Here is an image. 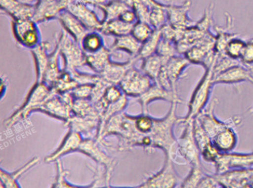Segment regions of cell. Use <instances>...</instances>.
<instances>
[{
  "label": "cell",
  "instance_id": "obj_1",
  "mask_svg": "<svg viewBox=\"0 0 253 188\" xmlns=\"http://www.w3.org/2000/svg\"><path fill=\"white\" fill-rule=\"evenodd\" d=\"M181 102L180 98H176L171 102L169 110L165 117L155 118L153 129L149 135V139L152 145V151L160 149L165 155L171 157L175 160V148L177 139L174 136V129L179 124L180 118L177 115V105Z\"/></svg>",
  "mask_w": 253,
  "mask_h": 188
},
{
  "label": "cell",
  "instance_id": "obj_2",
  "mask_svg": "<svg viewBox=\"0 0 253 188\" xmlns=\"http://www.w3.org/2000/svg\"><path fill=\"white\" fill-rule=\"evenodd\" d=\"M215 61L216 60L211 66L206 68L202 78L197 84L196 87L191 95L190 100L188 104L187 113L186 116L180 118L179 124H184V123L194 121V119L208 105L211 97V90L214 86H215L214 84V66Z\"/></svg>",
  "mask_w": 253,
  "mask_h": 188
},
{
  "label": "cell",
  "instance_id": "obj_3",
  "mask_svg": "<svg viewBox=\"0 0 253 188\" xmlns=\"http://www.w3.org/2000/svg\"><path fill=\"white\" fill-rule=\"evenodd\" d=\"M52 93V89L45 83L35 82L23 104L8 119L5 120V125L11 128L16 124L26 120L32 112H39L40 108Z\"/></svg>",
  "mask_w": 253,
  "mask_h": 188
},
{
  "label": "cell",
  "instance_id": "obj_4",
  "mask_svg": "<svg viewBox=\"0 0 253 188\" xmlns=\"http://www.w3.org/2000/svg\"><path fill=\"white\" fill-rule=\"evenodd\" d=\"M57 42L60 47V55L64 61V70L71 72L87 66L85 54L81 44L65 31L59 35Z\"/></svg>",
  "mask_w": 253,
  "mask_h": 188
},
{
  "label": "cell",
  "instance_id": "obj_5",
  "mask_svg": "<svg viewBox=\"0 0 253 188\" xmlns=\"http://www.w3.org/2000/svg\"><path fill=\"white\" fill-rule=\"evenodd\" d=\"M13 36L23 48L32 50L42 43L38 23L33 19H19L11 21Z\"/></svg>",
  "mask_w": 253,
  "mask_h": 188
},
{
  "label": "cell",
  "instance_id": "obj_6",
  "mask_svg": "<svg viewBox=\"0 0 253 188\" xmlns=\"http://www.w3.org/2000/svg\"><path fill=\"white\" fill-rule=\"evenodd\" d=\"M183 124V130L176 145L175 160L180 158L190 165L201 164V152L194 137L193 121Z\"/></svg>",
  "mask_w": 253,
  "mask_h": 188
},
{
  "label": "cell",
  "instance_id": "obj_7",
  "mask_svg": "<svg viewBox=\"0 0 253 188\" xmlns=\"http://www.w3.org/2000/svg\"><path fill=\"white\" fill-rule=\"evenodd\" d=\"M74 100L75 97L71 93L57 94L52 90L49 97L40 108L39 112L66 123L73 115Z\"/></svg>",
  "mask_w": 253,
  "mask_h": 188
},
{
  "label": "cell",
  "instance_id": "obj_8",
  "mask_svg": "<svg viewBox=\"0 0 253 188\" xmlns=\"http://www.w3.org/2000/svg\"><path fill=\"white\" fill-rule=\"evenodd\" d=\"M217 104V99L211 100L207 107L196 117L201 127L205 130L206 133L211 138V140L214 136L220 133L223 129L227 127H236L241 122V119L235 116L229 118L226 121H220L216 117L214 111Z\"/></svg>",
  "mask_w": 253,
  "mask_h": 188
},
{
  "label": "cell",
  "instance_id": "obj_9",
  "mask_svg": "<svg viewBox=\"0 0 253 188\" xmlns=\"http://www.w3.org/2000/svg\"><path fill=\"white\" fill-rule=\"evenodd\" d=\"M174 160L171 157L165 155V162L158 173L149 176L141 185L140 188H173L180 185V176L174 168Z\"/></svg>",
  "mask_w": 253,
  "mask_h": 188
},
{
  "label": "cell",
  "instance_id": "obj_10",
  "mask_svg": "<svg viewBox=\"0 0 253 188\" xmlns=\"http://www.w3.org/2000/svg\"><path fill=\"white\" fill-rule=\"evenodd\" d=\"M155 81L141 69L132 67L126 74L119 87L126 95L138 98L153 85Z\"/></svg>",
  "mask_w": 253,
  "mask_h": 188
},
{
  "label": "cell",
  "instance_id": "obj_11",
  "mask_svg": "<svg viewBox=\"0 0 253 188\" xmlns=\"http://www.w3.org/2000/svg\"><path fill=\"white\" fill-rule=\"evenodd\" d=\"M78 152L89 157L96 164L103 166L106 169L108 180L111 182L118 161L101 149L100 142L97 141L95 138L84 139Z\"/></svg>",
  "mask_w": 253,
  "mask_h": 188
},
{
  "label": "cell",
  "instance_id": "obj_12",
  "mask_svg": "<svg viewBox=\"0 0 253 188\" xmlns=\"http://www.w3.org/2000/svg\"><path fill=\"white\" fill-rule=\"evenodd\" d=\"M214 173H222L232 170L253 167V151L247 153L221 152L214 164Z\"/></svg>",
  "mask_w": 253,
  "mask_h": 188
},
{
  "label": "cell",
  "instance_id": "obj_13",
  "mask_svg": "<svg viewBox=\"0 0 253 188\" xmlns=\"http://www.w3.org/2000/svg\"><path fill=\"white\" fill-rule=\"evenodd\" d=\"M242 82H248L253 85V66H246L241 61L238 64L228 68L214 77V85H231Z\"/></svg>",
  "mask_w": 253,
  "mask_h": 188
},
{
  "label": "cell",
  "instance_id": "obj_14",
  "mask_svg": "<svg viewBox=\"0 0 253 188\" xmlns=\"http://www.w3.org/2000/svg\"><path fill=\"white\" fill-rule=\"evenodd\" d=\"M68 10L75 16L89 31L100 32L103 20L97 17L91 5L82 0H73Z\"/></svg>",
  "mask_w": 253,
  "mask_h": 188
},
{
  "label": "cell",
  "instance_id": "obj_15",
  "mask_svg": "<svg viewBox=\"0 0 253 188\" xmlns=\"http://www.w3.org/2000/svg\"><path fill=\"white\" fill-rule=\"evenodd\" d=\"M192 4V0H185L181 5L167 4L169 24L179 30H185L195 26L196 23L191 20L188 14Z\"/></svg>",
  "mask_w": 253,
  "mask_h": 188
},
{
  "label": "cell",
  "instance_id": "obj_16",
  "mask_svg": "<svg viewBox=\"0 0 253 188\" xmlns=\"http://www.w3.org/2000/svg\"><path fill=\"white\" fill-rule=\"evenodd\" d=\"M0 9L11 20L33 19L35 3L25 0H0Z\"/></svg>",
  "mask_w": 253,
  "mask_h": 188
},
{
  "label": "cell",
  "instance_id": "obj_17",
  "mask_svg": "<svg viewBox=\"0 0 253 188\" xmlns=\"http://www.w3.org/2000/svg\"><path fill=\"white\" fill-rule=\"evenodd\" d=\"M220 188H248L249 179L253 175V167L232 170L222 173H214Z\"/></svg>",
  "mask_w": 253,
  "mask_h": 188
},
{
  "label": "cell",
  "instance_id": "obj_18",
  "mask_svg": "<svg viewBox=\"0 0 253 188\" xmlns=\"http://www.w3.org/2000/svg\"><path fill=\"white\" fill-rule=\"evenodd\" d=\"M177 90L169 91L161 87L158 83H154L153 85L141 96L138 97V102L141 106L142 113L149 114V106L155 100H162L172 102L174 99L178 98Z\"/></svg>",
  "mask_w": 253,
  "mask_h": 188
},
{
  "label": "cell",
  "instance_id": "obj_19",
  "mask_svg": "<svg viewBox=\"0 0 253 188\" xmlns=\"http://www.w3.org/2000/svg\"><path fill=\"white\" fill-rule=\"evenodd\" d=\"M84 139V136L81 133L69 130V132L65 136L59 147L52 153L47 155L44 161L48 164L54 163L65 155H67L71 152H78V149Z\"/></svg>",
  "mask_w": 253,
  "mask_h": 188
},
{
  "label": "cell",
  "instance_id": "obj_20",
  "mask_svg": "<svg viewBox=\"0 0 253 188\" xmlns=\"http://www.w3.org/2000/svg\"><path fill=\"white\" fill-rule=\"evenodd\" d=\"M138 60L137 57H131L125 63H117L111 60L99 75L109 84L119 85L127 72L134 67V63Z\"/></svg>",
  "mask_w": 253,
  "mask_h": 188
},
{
  "label": "cell",
  "instance_id": "obj_21",
  "mask_svg": "<svg viewBox=\"0 0 253 188\" xmlns=\"http://www.w3.org/2000/svg\"><path fill=\"white\" fill-rule=\"evenodd\" d=\"M57 20L60 22L65 32L78 44H81L84 37L91 32L68 9L62 11Z\"/></svg>",
  "mask_w": 253,
  "mask_h": 188
},
{
  "label": "cell",
  "instance_id": "obj_22",
  "mask_svg": "<svg viewBox=\"0 0 253 188\" xmlns=\"http://www.w3.org/2000/svg\"><path fill=\"white\" fill-rule=\"evenodd\" d=\"M191 63L184 55L177 54L167 60L161 72L168 78L173 88L177 89V83L183 77L185 70Z\"/></svg>",
  "mask_w": 253,
  "mask_h": 188
},
{
  "label": "cell",
  "instance_id": "obj_23",
  "mask_svg": "<svg viewBox=\"0 0 253 188\" xmlns=\"http://www.w3.org/2000/svg\"><path fill=\"white\" fill-rule=\"evenodd\" d=\"M39 162L40 158L34 157L15 171L8 172L2 168L0 169V187L7 188H21V185L19 183V179L35 165L39 164Z\"/></svg>",
  "mask_w": 253,
  "mask_h": 188
},
{
  "label": "cell",
  "instance_id": "obj_24",
  "mask_svg": "<svg viewBox=\"0 0 253 188\" xmlns=\"http://www.w3.org/2000/svg\"><path fill=\"white\" fill-rule=\"evenodd\" d=\"M65 125L69 130L78 132L84 136H89V134L95 132L97 133L100 118L95 117H81L72 115V117L65 123Z\"/></svg>",
  "mask_w": 253,
  "mask_h": 188
},
{
  "label": "cell",
  "instance_id": "obj_25",
  "mask_svg": "<svg viewBox=\"0 0 253 188\" xmlns=\"http://www.w3.org/2000/svg\"><path fill=\"white\" fill-rule=\"evenodd\" d=\"M51 44L49 42H42L38 47L31 50L36 69V82H43L44 75L49 60Z\"/></svg>",
  "mask_w": 253,
  "mask_h": 188
},
{
  "label": "cell",
  "instance_id": "obj_26",
  "mask_svg": "<svg viewBox=\"0 0 253 188\" xmlns=\"http://www.w3.org/2000/svg\"><path fill=\"white\" fill-rule=\"evenodd\" d=\"M212 141L220 152H233L238 143V136L235 127H227L223 129L214 136Z\"/></svg>",
  "mask_w": 253,
  "mask_h": 188
},
{
  "label": "cell",
  "instance_id": "obj_27",
  "mask_svg": "<svg viewBox=\"0 0 253 188\" xmlns=\"http://www.w3.org/2000/svg\"><path fill=\"white\" fill-rule=\"evenodd\" d=\"M141 47V43L139 42L131 34H128L115 38L109 50L112 54L116 51H123L128 53L131 57H137Z\"/></svg>",
  "mask_w": 253,
  "mask_h": 188
},
{
  "label": "cell",
  "instance_id": "obj_28",
  "mask_svg": "<svg viewBox=\"0 0 253 188\" xmlns=\"http://www.w3.org/2000/svg\"><path fill=\"white\" fill-rule=\"evenodd\" d=\"M60 47L57 41L55 47L50 53L49 60L43 78V82L51 88L63 72V69L60 68Z\"/></svg>",
  "mask_w": 253,
  "mask_h": 188
},
{
  "label": "cell",
  "instance_id": "obj_29",
  "mask_svg": "<svg viewBox=\"0 0 253 188\" xmlns=\"http://www.w3.org/2000/svg\"><path fill=\"white\" fill-rule=\"evenodd\" d=\"M103 13V22L118 19L129 8H132L130 0H111L107 3L99 5Z\"/></svg>",
  "mask_w": 253,
  "mask_h": 188
},
{
  "label": "cell",
  "instance_id": "obj_30",
  "mask_svg": "<svg viewBox=\"0 0 253 188\" xmlns=\"http://www.w3.org/2000/svg\"><path fill=\"white\" fill-rule=\"evenodd\" d=\"M85 54L87 66L94 73L100 75L103 72V69L107 66L108 63L111 61L112 52H111L109 48L105 47L97 52Z\"/></svg>",
  "mask_w": 253,
  "mask_h": 188
},
{
  "label": "cell",
  "instance_id": "obj_31",
  "mask_svg": "<svg viewBox=\"0 0 253 188\" xmlns=\"http://www.w3.org/2000/svg\"><path fill=\"white\" fill-rule=\"evenodd\" d=\"M127 97L128 96L124 94L119 100L115 102V103H111L103 110V112L100 115V125H99L96 138L98 137L101 134L105 126L106 125L108 121L112 117L115 116V115L120 113V112H123V111H125V109H126L128 105V100Z\"/></svg>",
  "mask_w": 253,
  "mask_h": 188
},
{
  "label": "cell",
  "instance_id": "obj_32",
  "mask_svg": "<svg viewBox=\"0 0 253 188\" xmlns=\"http://www.w3.org/2000/svg\"><path fill=\"white\" fill-rule=\"evenodd\" d=\"M133 26L134 25L126 23L120 18L114 19L109 21L103 22V27L100 32L107 36L117 38L131 34Z\"/></svg>",
  "mask_w": 253,
  "mask_h": 188
},
{
  "label": "cell",
  "instance_id": "obj_33",
  "mask_svg": "<svg viewBox=\"0 0 253 188\" xmlns=\"http://www.w3.org/2000/svg\"><path fill=\"white\" fill-rule=\"evenodd\" d=\"M168 60L159 54H155L142 60L141 70L150 77L154 81L158 80V76Z\"/></svg>",
  "mask_w": 253,
  "mask_h": 188
},
{
  "label": "cell",
  "instance_id": "obj_34",
  "mask_svg": "<svg viewBox=\"0 0 253 188\" xmlns=\"http://www.w3.org/2000/svg\"><path fill=\"white\" fill-rule=\"evenodd\" d=\"M81 48L85 54L95 53L105 47L104 39L97 31L88 32L81 42Z\"/></svg>",
  "mask_w": 253,
  "mask_h": 188
},
{
  "label": "cell",
  "instance_id": "obj_35",
  "mask_svg": "<svg viewBox=\"0 0 253 188\" xmlns=\"http://www.w3.org/2000/svg\"><path fill=\"white\" fill-rule=\"evenodd\" d=\"M74 115L81 117L100 118V113L90 99H75L72 104Z\"/></svg>",
  "mask_w": 253,
  "mask_h": 188
},
{
  "label": "cell",
  "instance_id": "obj_36",
  "mask_svg": "<svg viewBox=\"0 0 253 188\" xmlns=\"http://www.w3.org/2000/svg\"><path fill=\"white\" fill-rule=\"evenodd\" d=\"M168 23L167 4L158 2L152 7L149 13V23L154 29H161Z\"/></svg>",
  "mask_w": 253,
  "mask_h": 188
},
{
  "label": "cell",
  "instance_id": "obj_37",
  "mask_svg": "<svg viewBox=\"0 0 253 188\" xmlns=\"http://www.w3.org/2000/svg\"><path fill=\"white\" fill-rule=\"evenodd\" d=\"M161 38H162V33L161 29H155L150 38L142 44L141 48L137 57V59L139 60H142L149 56L156 54Z\"/></svg>",
  "mask_w": 253,
  "mask_h": 188
},
{
  "label": "cell",
  "instance_id": "obj_38",
  "mask_svg": "<svg viewBox=\"0 0 253 188\" xmlns=\"http://www.w3.org/2000/svg\"><path fill=\"white\" fill-rule=\"evenodd\" d=\"M124 92L121 90L119 85L111 84L106 88L104 94L100 102L95 104L96 107L100 112V115L105 109L111 103L119 100L124 95Z\"/></svg>",
  "mask_w": 253,
  "mask_h": 188
},
{
  "label": "cell",
  "instance_id": "obj_39",
  "mask_svg": "<svg viewBox=\"0 0 253 188\" xmlns=\"http://www.w3.org/2000/svg\"><path fill=\"white\" fill-rule=\"evenodd\" d=\"M189 173L180 182V188H198L201 181L207 173L204 171L202 164H192Z\"/></svg>",
  "mask_w": 253,
  "mask_h": 188
},
{
  "label": "cell",
  "instance_id": "obj_40",
  "mask_svg": "<svg viewBox=\"0 0 253 188\" xmlns=\"http://www.w3.org/2000/svg\"><path fill=\"white\" fill-rule=\"evenodd\" d=\"M78 86L79 84L72 78L71 74L63 69V73L51 89L57 94H64L73 91Z\"/></svg>",
  "mask_w": 253,
  "mask_h": 188
},
{
  "label": "cell",
  "instance_id": "obj_41",
  "mask_svg": "<svg viewBox=\"0 0 253 188\" xmlns=\"http://www.w3.org/2000/svg\"><path fill=\"white\" fill-rule=\"evenodd\" d=\"M56 170H57V174H56L55 180L52 185V188H89V185L80 186V185H75L73 184L69 183L67 181V176H69V170H66L63 167L62 163L61 158L55 161Z\"/></svg>",
  "mask_w": 253,
  "mask_h": 188
},
{
  "label": "cell",
  "instance_id": "obj_42",
  "mask_svg": "<svg viewBox=\"0 0 253 188\" xmlns=\"http://www.w3.org/2000/svg\"><path fill=\"white\" fill-rule=\"evenodd\" d=\"M215 31L217 35L215 36V44H214V50L217 54L225 55V48L229 44V41L233 38H238V34L231 33L227 32L226 29H223L219 26H215Z\"/></svg>",
  "mask_w": 253,
  "mask_h": 188
},
{
  "label": "cell",
  "instance_id": "obj_43",
  "mask_svg": "<svg viewBox=\"0 0 253 188\" xmlns=\"http://www.w3.org/2000/svg\"><path fill=\"white\" fill-rule=\"evenodd\" d=\"M154 31H155V29L152 27L149 23L138 20L133 26L131 34L139 42L143 44L145 41H147L150 38Z\"/></svg>",
  "mask_w": 253,
  "mask_h": 188
},
{
  "label": "cell",
  "instance_id": "obj_44",
  "mask_svg": "<svg viewBox=\"0 0 253 188\" xmlns=\"http://www.w3.org/2000/svg\"><path fill=\"white\" fill-rule=\"evenodd\" d=\"M246 42L241 38H235L231 40L225 48V55L233 60H240Z\"/></svg>",
  "mask_w": 253,
  "mask_h": 188
},
{
  "label": "cell",
  "instance_id": "obj_45",
  "mask_svg": "<svg viewBox=\"0 0 253 188\" xmlns=\"http://www.w3.org/2000/svg\"><path fill=\"white\" fill-rule=\"evenodd\" d=\"M156 53L167 60L179 54L176 43L164 38H161Z\"/></svg>",
  "mask_w": 253,
  "mask_h": 188
},
{
  "label": "cell",
  "instance_id": "obj_46",
  "mask_svg": "<svg viewBox=\"0 0 253 188\" xmlns=\"http://www.w3.org/2000/svg\"><path fill=\"white\" fill-rule=\"evenodd\" d=\"M200 152H201V158L206 162L210 163L213 165L217 161L219 155L221 153L216 147L213 141L204 146Z\"/></svg>",
  "mask_w": 253,
  "mask_h": 188
},
{
  "label": "cell",
  "instance_id": "obj_47",
  "mask_svg": "<svg viewBox=\"0 0 253 188\" xmlns=\"http://www.w3.org/2000/svg\"><path fill=\"white\" fill-rule=\"evenodd\" d=\"M94 84L79 85L73 91L71 92V93L75 99H90Z\"/></svg>",
  "mask_w": 253,
  "mask_h": 188
},
{
  "label": "cell",
  "instance_id": "obj_48",
  "mask_svg": "<svg viewBox=\"0 0 253 188\" xmlns=\"http://www.w3.org/2000/svg\"><path fill=\"white\" fill-rule=\"evenodd\" d=\"M240 61L246 66H253V41L251 40L246 43L245 47L240 57Z\"/></svg>",
  "mask_w": 253,
  "mask_h": 188
},
{
  "label": "cell",
  "instance_id": "obj_49",
  "mask_svg": "<svg viewBox=\"0 0 253 188\" xmlns=\"http://www.w3.org/2000/svg\"><path fill=\"white\" fill-rule=\"evenodd\" d=\"M198 188H220L215 175L207 173L198 185Z\"/></svg>",
  "mask_w": 253,
  "mask_h": 188
},
{
  "label": "cell",
  "instance_id": "obj_50",
  "mask_svg": "<svg viewBox=\"0 0 253 188\" xmlns=\"http://www.w3.org/2000/svg\"><path fill=\"white\" fill-rule=\"evenodd\" d=\"M121 20H124L126 23L129 24L134 25L138 21V17L136 14L134 10L132 8L126 11L121 17H119Z\"/></svg>",
  "mask_w": 253,
  "mask_h": 188
},
{
  "label": "cell",
  "instance_id": "obj_51",
  "mask_svg": "<svg viewBox=\"0 0 253 188\" xmlns=\"http://www.w3.org/2000/svg\"><path fill=\"white\" fill-rule=\"evenodd\" d=\"M7 87H8L7 79L2 77V79H1V98L2 99L3 98L5 93H6Z\"/></svg>",
  "mask_w": 253,
  "mask_h": 188
},
{
  "label": "cell",
  "instance_id": "obj_52",
  "mask_svg": "<svg viewBox=\"0 0 253 188\" xmlns=\"http://www.w3.org/2000/svg\"><path fill=\"white\" fill-rule=\"evenodd\" d=\"M248 188H253V175L249 179Z\"/></svg>",
  "mask_w": 253,
  "mask_h": 188
},
{
  "label": "cell",
  "instance_id": "obj_53",
  "mask_svg": "<svg viewBox=\"0 0 253 188\" xmlns=\"http://www.w3.org/2000/svg\"><path fill=\"white\" fill-rule=\"evenodd\" d=\"M251 41H253V38H252Z\"/></svg>",
  "mask_w": 253,
  "mask_h": 188
}]
</instances>
